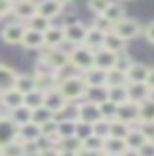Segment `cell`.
<instances>
[{"label":"cell","instance_id":"1","mask_svg":"<svg viewBox=\"0 0 154 156\" xmlns=\"http://www.w3.org/2000/svg\"><path fill=\"white\" fill-rule=\"evenodd\" d=\"M57 90L61 92L62 96H65V100L68 101V104H78V101H82L86 98V92H88V86H86L82 74H72L68 78H65V80H61L59 84H57Z\"/></svg>","mask_w":154,"mask_h":156},{"label":"cell","instance_id":"2","mask_svg":"<svg viewBox=\"0 0 154 156\" xmlns=\"http://www.w3.org/2000/svg\"><path fill=\"white\" fill-rule=\"evenodd\" d=\"M68 58H70V66L74 70H78L80 74L94 66V51H90L84 45H74V49L68 53Z\"/></svg>","mask_w":154,"mask_h":156},{"label":"cell","instance_id":"3","mask_svg":"<svg viewBox=\"0 0 154 156\" xmlns=\"http://www.w3.org/2000/svg\"><path fill=\"white\" fill-rule=\"evenodd\" d=\"M41 61H45L47 65H51L53 70H59V68L70 66V58H68V51L61 47H43L41 49Z\"/></svg>","mask_w":154,"mask_h":156},{"label":"cell","instance_id":"4","mask_svg":"<svg viewBox=\"0 0 154 156\" xmlns=\"http://www.w3.org/2000/svg\"><path fill=\"white\" fill-rule=\"evenodd\" d=\"M43 105L55 113V119H61L62 113L66 111V107H68V101L65 100V96H62L57 88H53V90L43 94Z\"/></svg>","mask_w":154,"mask_h":156},{"label":"cell","instance_id":"5","mask_svg":"<svg viewBox=\"0 0 154 156\" xmlns=\"http://www.w3.org/2000/svg\"><path fill=\"white\" fill-rule=\"evenodd\" d=\"M111 31H113L117 37H121L123 41H131V39H135L138 33L142 31V27H141V23H138L137 20L123 18V20H119V22L113 23Z\"/></svg>","mask_w":154,"mask_h":156},{"label":"cell","instance_id":"6","mask_svg":"<svg viewBox=\"0 0 154 156\" xmlns=\"http://www.w3.org/2000/svg\"><path fill=\"white\" fill-rule=\"evenodd\" d=\"M74 119L76 121H82V123H90L92 125L94 121L100 119V109H98V104H94V101L90 100H84L78 101V104H74Z\"/></svg>","mask_w":154,"mask_h":156},{"label":"cell","instance_id":"7","mask_svg":"<svg viewBox=\"0 0 154 156\" xmlns=\"http://www.w3.org/2000/svg\"><path fill=\"white\" fill-rule=\"evenodd\" d=\"M86 31L88 27L84 26L78 20H70L66 26H62V33H65V43H70V45H82Z\"/></svg>","mask_w":154,"mask_h":156},{"label":"cell","instance_id":"8","mask_svg":"<svg viewBox=\"0 0 154 156\" xmlns=\"http://www.w3.org/2000/svg\"><path fill=\"white\" fill-rule=\"evenodd\" d=\"M23 33H26V26H23V22H18V20H16V22L6 23V26L2 27V31H0V35H2V39L8 43V45H20Z\"/></svg>","mask_w":154,"mask_h":156},{"label":"cell","instance_id":"9","mask_svg":"<svg viewBox=\"0 0 154 156\" xmlns=\"http://www.w3.org/2000/svg\"><path fill=\"white\" fill-rule=\"evenodd\" d=\"M12 14L18 18V22H26V20H30L31 16L37 14V2L35 0H14Z\"/></svg>","mask_w":154,"mask_h":156},{"label":"cell","instance_id":"10","mask_svg":"<svg viewBox=\"0 0 154 156\" xmlns=\"http://www.w3.org/2000/svg\"><path fill=\"white\" fill-rule=\"evenodd\" d=\"M115 119L133 125L135 121H138V104H135V101H131V100L119 104L117 111H115Z\"/></svg>","mask_w":154,"mask_h":156},{"label":"cell","instance_id":"11","mask_svg":"<svg viewBox=\"0 0 154 156\" xmlns=\"http://www.w3.org/2000/svg\"><path fill=\"white\" fill-rule=\"evenodd\" d=\"M115 61H117V53L115 51H109V49H98V51H94V66L96 68H102V70H111L115 68Z\"/></svg>","mask_w":154,"mask_h":156},{"label":"cell","instance_id":"12","mask_svg":"<svg viewBox=\"0 0 154 156\" xmlns=\"http://www.w3.org/2000/svg\"><path fill=\"white\" fill-rule=\"evenodd\" d=\"M18 139V125L10 119L8 113H0V146Z\"/></svg>","mask_w":154,"mask_h":156},{"label":"cell","instance_id":"13","mask_svg":"<svg viewBox=\"0 0 154 156\" xmlns=\"http://www.w3.org/2000/svg\"><path fill=\"white\" fill-rule=\"evenodd\" d=\"M20 105H23V94H20L16 88L6 90V92L0 94V107L6 109V113L12 111V109H16V107H20Z\"/></svg>","mask_w":154,"mask_h":156},{"label":"cell","instance_id":"14","mask_svg":"<svg viewBox=\"0 0 154 156\" xmlns=\"http://www.w3.org/2000/svg\"><path fill=\"white\" fill-rule=\"evenodd\" d=\"M127 96L135 104H142L144 100L152 96V92L146 86V82H135V84H127Z\"/></svg>","mask_w":154,"mask_h":156},{"label":"cell","instance_id":"15","mask_svg":"<svg viewBox=\"0 0 154 156\" xmlns=\"http://www.w3.org/2000/svg\"><path fill=\"white\" fill-rule=\"evenodd\" d=\"M148 72H150V66L141 65V62H133L131 66L125 70V80L127 84H135V82H146Z\"/></svg>","mask_w":154,"mask_h":156},{"label":"cell","instance_id":"16","mask_svg":"<svg viewBox=\"0 0 154 156\" xmlns=\"http://www.w3.org/2000/svg\"><path fill=\"white\" fill-rule=\"evenodd\" d=\"M61 12H62V6L57 0H39L37 2V16L55 20L57 16H61Z\"/></svg>","mask_w":154,"mask_h":156},{"label":"cell","instance_id":"17","mask_svg":"<svg viewBox=\"0 0 154 156\" xmlns=\"http://www.w3.org/2000/svg\"><path fill=\"white\" fill-rule=\"evenodd\" d=\"M20 45L26 47V49H31V51H41V49L45 47V43H43V33L26 27V33H23Z\"/></svg>","mask_w":154,"mask_h":156},{"label":"cell","instance_id":"18","mask_svg":"<svg viewBox=\"0 0 154 156\" xmlns=\"http://www.w3.org/2000/svg\"><path fill=\"white\" fill-rule=\"evenodd\" d=\"M82 78L86 82V86L88 88H102L105 86V70H102V68H88L86 72H82Z\"/></svg>","mask_w":154,"mask_h":156},{"label":"cell","instance_id":"19","mask_svg":"<svg viewBox=\"0 0 154 156\" xmlns=\"http://www.w3.org/2000/svg\"><path fill=\"white\" fill-rule=\"evenodd\" d=\"M103 37H105V33H103V31H98L96 27L90 26V27H88V31H86V37H84L82 45H84V47H88L90 51H98V49H102V47H103Z\"/></svg>","mask_w":154,"mask_h":156},{"label":"cell","instance_id":"20","mask_svg":"<svg viewBox=\"0 0 154 156\" xmlns=\"http://www.w3.org/2000/svg\"><path fill=\"white\" fill-rule=\"evenodd\" d=\"M43 43H45V47H61L62 43H65L62 27L51 26L47 31H43Z\"/></svg>","mask_w":154,"mask_h":156},{"label":"cell","instance_id":"21","mask_svg":"<svg viewBox=\"0 0 154 156\" xmlns=\"http://www.w3.org/2000/svg\"><path fill=\"white\" fill-rule=\"evenodd\" d=\"M16 76H18V72L14 68L6 66V65H0V94L6 90H12L14 82H16Z\"/></svg>","mask_w":154,"mask_h":156},{"label":"cell","instance_id":"22","mask_svg":"<svg viewBox=\"0 0 154 156\" xmlns=\"http://www.w3.org/2000/svg\"><path fill=\"white\" fill-rule=\"evenodd\" d=\"M39 135H41L39 125H35L33 121H27V123L18 127V140L20 143H23V140H35Z\"/></svg>","mask_w":154,"mask_h":156},{"label":"cell","instance_id":"23","mask_svg":"<svg viewBox=\"0 0 154 156\" xmlns=\"http://www.w3.org/2000/svg\"><path fill=\"white\" fill-rule=\"evenodd\" d=\"M105 98H107L109 101H113L115 105L127 101L129 100V96H127V84H123V86H105Z\"/></svg>","mask_w":154,"mask_h":156},{"label":"cell","instance_id":"24","mask_svg":"<svg viewBox=\"0 0 154 156\" xmlns=\"http://www.w3.org/2000/svg\"><path fill=\"white\" fill-rule=\"evenodd\" d=\"M125 146H127V148H131V150H138L141 148V146L146 143V136H144L141 131L137 129V127H131V129H129V133L125 135Z\"/></svg>","mask_w":154,"mask_h":156},{"label":"cell","instance_id":"25","mask_svg":"<svg viewBox=\"0 0 154 156\" xmlns=\"http://www.w3.org/2000/svg\"><path fill=\"white\" fill-rule=\"evenodd\" d=\"M76 119L74 117H61L57 119V136H74Z\"/></svg>","mask_w":154,"mask_h":156},{"label":"cell","instance_id":"26","mask_svg":"<svg viewBox=\"0 0 154 156\" xmlns=\"http://www.w3.org/2000/svg\"><path fill=\"white\" fill-rule=\"evenodd\" d=\"M57 150H66V152H78L80 148H82V140H78L76 136H61V139H57Z\"/></svg>","mask_w":154,"mask_h":156},{"label":"cell","instance_id":"27","mask_svg":"<svg viewBox=\"0 0 154 156\" xmlns=\"http://www.w3.org/2000/svg\"><path fill=\"white\" fill-rule=\"evenodd\" d=\"M14 88L20 94H27V92L35 90V76L33 74H18L16 82H14Z\"/></svg>","mask_w":154,"mask_h":156},{"label":"cell","instance_id":"28","mask_svg":"<svg viewBox=\"0 0 154 156\" xmlns=\"http://www.w3.org/2000/svg\"><path fill=\"white\" fill-rule=\"evenodd\" d=\"M23 26H26L27 29H33V31H39V33H43V31H47L53 23H51V20H47V18H43V16H31L30 20H26L23 22Z\"/></svg>","mask_w":154,"mask_h":156},{"label":"cell","instance_id":"29","mask_svg":"<svg viewBox=\"0 0 154 156\" xmlns=\"http://www.w3.org/2000/svg\"><path fill=\"white\" fill-rule=\"evenodd\" d=\"M102 16H103L105 20H109L111 23H115V22H119V20L125 18V8H123L119 2H113V0H111V4H109V6L103 10Z\"/></svg>","mask_w":154,"mask_h":156},{"label":"cell","instance_id":"30","mask_svg":"<svg viewBox=\"0 0 154 156\" xmlns=\"http://www.w3.org/2000/svg\"><path fill=\"white\" fill-rule=\"evenodd\" d=\"M125 148H127V146H125L123 139L107 136V139H103V150L102 152H105V154H121Z\"/></svg>","mask_w":154,"mask_h":156},{"label":"cell","instance_id":"31","mask_svg":"<svg viewBox=\"0 0 154 156\" xmlns=\"http://www.w3.org/2000/svg\"><path fill=\"white\" fill-rule=\"evenodd\" d=\"M8 115H10V119L18 127L23 125V123H27V121H31V109H27L26 105H20V107H16V109L8 111Z\"/></svg>","mask_w":154,"mask_h":156},{"label":"cell","instance_id":"32","mask_svg":"<svg viewBox=\"0 0 154 156\" xmlns=\"http://www.w3.org/2000/svg\"><path fill=\"white\" fill-rule=\"evenodd\" d=\"M125 43H127V41H123L121 37H117L113 31L105 33V37H103V47L109 49V51H115V53L125 51Z\"/></svg>","mask_w":154,"mask_h":156},{"label":"cell","instance_id":"33","mask_svg":"<svg viewBox=\"0 0 154 156\" xmlns=\"http://www.w3.org/2000/svg\"><path fill=\"white\" fill-rule=\"evenodd\" d=\"M138 121H154V98L150 96L138 104Z\"/></svg>","mask_w":154,"mask_h":156},{"label":"cell","instance_id":"34","mask_svg":"<svg viewBox=\"0 0 154 156\" xmlns=\"http://www.w3.org/2000/svg\"><path fill=\"white\" fill-rule=\"evenodd\" d=\"M51 119H55V113L49 111L45 105H39V107H35V109H31V121L35 125H43Z\"/></svg>","mask_w":154,"mask_h":156},{"label":"cell","instance_id":"35","mask_svg":"<svg viewBox=\"0 0 154 156\" xmlns=\"http://www.w3.org/2000/svg\"><path fill=\"white\" fill-rule=\"evenodd\" d=\"M131 125L123 123L119 119H111L109 121V136H115V139H125V135L129 133Z\"/></svg>","mask_w":154,"mask_h":156},{"label":"cell","instance_id":"36","mask_svg":"<svg viewBox=\"0 0 154 156\" xmlns=\"http://www.w3.org/2000/svg\"><path fill=\"white\" fill-rule=\"evenodd\" d=\"M23 105L27 109H35V107L43 105V94L39 90H31L27 94H23Z\"/></svg>","mask_w":154,"mask_h":156},{"label":"cell","instance_id":"37","mask_svg":"<svg viewBox=\"0 0 154 156\" xmlns=\"http://www.w3.org/2000/svg\"><path fill=\"white\" fill-rule=\"evenodd\" d=\"M123 84H127L125 72L117 70V68H111L105 72V86H123Z\"/></svg>","mask_w":154,"mask_h":156},{"label":"cell","instance_id":"38","mask_svg":"<svg viewBox=\"0 0 154 156\" xmlns=\"http://www.w3.org/2000/svg\"><path fill=\"white\" fill-rule=\"evenodd\" d=\"M53 88H57V80H55L53 74H49V76H35V90H39L41 94L53 90Z\"/></svg>","mask_w":154,"mask_h":156},{"label":"cell","instance_id":"39","mask_svg":"<svg viewBox=\"0 0 154 156\" xmlns=\"http://www.w3.org/2000/svg\"><path fill=\"white\" fill-rule=\"evenodd\" d=\"M0 154H2V156H23L22 143L18 139H14V140H10V143L2 144V146H0Z\"/></svg>","mask_w":154,"mask_h":156},{"label":"cell","instance_id":"40","mask_svg":"<svg viewBox=\"0 0 154 156\" xmlns=\"http://www.w3.org/2000/svg\"><path fill=\"white\" fill-rule=\"evenodd\" d=\"M82 148L90 150V152H102L103 150V139H100V136H96L92 133L90 136H86V139L82 140Z\"/></svg>","mask_w":154,"mask_h":156},{"label":"cell","instance_id":"41","mask_svg":"<svg viewBox=\"0 0 154 156\" xmlns=\"http://www.w3.org/2000/svg\"><path fill=\"white\" fill-rule=\"evenodd\" d=\"M98 109H100V117H103V119H107V121L115 119V111H117V105H115L113 101H109L107 98H105L103 101H100V104H98Z\"/></svg>","mask_w":154,"mask_h":156},{"label":"cell","instance_id":"42","mask_svg":"<svg viewBox=\"0 0 154 156\" xmlns=\"http://www.w3.org/2000/svg\"><path fill=\"white\" fill-rule=\"evenodd\" d=\"M92 133L96 136H100V139H107L109 136V121L103 119V117H100L98 121L92 123Z\"/></svg>","mask_w":154,"mask_h":156},{"label":"cell","instance_id":"43","mask_svg":"<svg viewBox=\"0 0 154 156\" xmlns=\"http://www.w3.org/2000/svg\"><path fill=\"white\" fill-rule=\"evenodd\" d=\"M131 127H137V129L146 136V140H150L154 136V121H135Z\"/></svg>","mask_w":154,"mask_h":156},{"label":"cell","instance_id":"44","mask_svg":"<svg viewBox=\"0 0 154 156\" xmlns=\"http://www.w3.org/2000/svg\"><path fill=\"white\" fill-rule=\"evenodd\" d=\"M133 65V58H131V55H129L127 51H121V53H117V61H115V68L117 70H121V72H125L129 66Z\"/></svg>","mask_w":154,"mask_h":156},{"label":"cell","instance_id":"45","mask_svg":"<svg viewBox=\"0 0 154 156\" xmlns=\"http://www.w3.org/2000/svg\"><path fill=\"white\" fill-rule=\"evenodd\" d=\"M86 100L94 101V104L103 101L105 100V86H102V88H88V92H86Z\"/></svg>","mask_w":154,"mask_h":156},{"label":"cell","instance_id":"46","mask_svg":"<svg viewBox=\"0 0 154 156\" xmlns=\"http://www.w3.org/2000/svg\"><path fill=\"white\" fill-rule=\"evenodd\" d=\"M92 135V125L90 123H82V121H76V129H74V136L78 140H84L86 136Z\"/></svg>","mask_w":154,"mask_h":156},{"label":"cell","instance_id":"47","mask_svg":"<svg viewBox=\"0 0 154 156\" xmlns=\"http://www.w3.org/2000/svg\"><path fill=\"white\" fill-rule=\"evenodd\" d=\"M92 27H96L98 31H103V33H109L111 31V27H113V23L109 22V20H105L102 14L100 16H96L94 18V23H92Z\"/></svg>","mask_w":154,"mask_h":156},{"label":"cell","instance_id":"48","mask_svg":"<svg viewBox=\"0 0 154 156\" xmlns=\"http://www.w3.org/2000/svg\"><path fill=\"white\" fill-rule=\"evenodd\" d=\"M39 131H41V135H45V136L59 139V136H57V119H51V121H47V123L39 125Z\"/></svg>","mask_w":154,"mask_h":156},{"label":"cell","instance_id":"49","mask_svg":"<svg viewBox=\"0 0 154 156\" xmlns=\"http://www.w3.org/2000/svg\"><path fill=\"white\" fill-rule=\"evenodd\" d=\"M111 4V0H88V8L92 10L96 16H100V14H103V10Z\"/></svg>","mask_w":154,"mask_h":156},{"label":"cell","instance_id":"50","mask_svg":"<svg viewBox=\"0 0 154 156\" xmlns=\"http://www.w3.org/2000/svg\"><path fill=\"white\" fill-rule=\"evenodd\" d=\"M53 68H51V65H47L45 61H37L35 62V68H33V76H49V74H53Z\"/></svg>","mask_w":154,"mask_h":156},{"label":"cell","instance_id":"51","mask_svg":"<svg viewBox=\"0 0 154 156\" xmlns=\"http://www.w3.org/2000/svg\"><path fill=\"white\" fill-rule=\"evenodd\" d=\"M22 150H23V156H37L39 154V148H37L35 140H23Z\"/></svg>","mask_w":154,"mask_h":156},{"label":"cell","instance_id":"52","mask_svg":"<svg viewBox=\"0 0 154 156\" xmlns=\"http://www.w3.org/2000/svg\"><path fill=\"white\" fill-rule=\"evenodd\" d=\"M137 152H138V156H154V144L150 143V140H146Z\"/></svg>","mask_w":154,"mask_h":156},{"label":"cell","instance_id":"53","mask_svg":"<svg viewBox=\"0 0 154 156\" xmlns=\"http://www.w3.org/2000/svg\"><path fill=\"white\" fill-rule=\"evenodd\" d=\"M12 2L14 0H0V18H6L12 14Z\"/></svg>","mask_w":154,"mask_h":156},{"label":"cell","instance_id":"54","mask_svg":"<svg viewBox=\"0 0 154 156\" xmlns=\"http://www.w3.org/2000/svg\"><path fill=\"white\" fill-rule=\"evenodd\" d=\"M141 33H144V37H146V41H148V43H152V45H154V22H150V23H148V26L144 27Z\"/></svg>","mask_w":154,"mask_h":156},{"label":"cell","instance_id":"55","mask_svg":"<svg viewBox=\"0 0 154 156\" xmlns=\"http://www.w3.org/2000/svg\"><path fill=\"white\" fill-rule=\"evenodd\" d=\"M37 156H59V150H57V146H49V148L41 150Z\"/></svg>","mask_w":154,"mask_h":156},{"label":"cell","instance_id":"56","mask_svg":"<svg viewBox=\"0 0 154 156\" xmlns=\"http://www.w3.org/2000/svg\"><path fill=\"white\" fill-rule=\"evenodd\" d=\"M146 86L150 88V92L154 94V68H150V72H148V78H146Z\"/></svg>","mask_w":154,"mask_h":156},{"label":"cell","instance_id":"57","mask_svg":"<svg viewBox=\"0 0 154 156\" xmlns=\"http://www.w3.org/2000/svg\"><path fill=\"white\" fill-rule=\"evenodd\" d=\"M74 156H102V152H90V150L80 148V150H78V152H76Z\"/></svg>","mask_w":154,"mask_h":156},{"label":"cell","instance_id":"58","mask_svg":"<svg viewBox=\"0 0 154 156\" xmlns=\"http://www.w3.org/2000/svg\"><path fill=\"white\" fill-rule=\"evenodd\" d=\"M119 156H138V152H137V150H131V148H125Z\"/></svg>","mask_w":154,"mask_h":156},{"label":"cell","instance_id":"59","mask_svg":"<svg viewBox=\"0 0 154 156\" xmlns=\"http://www.w3.org/2000/svg\"><path fill=\"white\" fill-rule=\"evenodd\" d=\"M59 156H74V152H66V150H59Z\"/></svg>","mask_w":154,"mask_h":156},{"label":"cell","instance_id":"60","mask_svg":"<svg viewBox=\"0 0 154 156\" xmlns=\"http://www.w3.org/2000/svg\"><path fill=\"white\" fill-rule=\"evenodd\" d=\"M57 2H59V4H61V6H65V4H70V2H72V0H57Z\"/></svg>","mask_w":154,"mask_h":156},{"label":"cell","instance_id":"61","mask_svg":"<svg viewBox=\"0 0 154 156\" xmlns=\"http://www.w3.org/2000/svg\"><path fill=\"white\" fill-rule=\"evenodd\" d=\"M102 156H119V154H105V152H102Z\"/></svg>","mask_w":154,"mask_h":156},{"label":"cell","instance_id":"62","mask_svg":"<svg viewBox=\"0 0 154 156\" xmlns=\"http://www.w3.org/2000/svg\"><path fill=\"white\" fill-rule=\"evenodd\" d=\"M150 143H152V144H154V136H152V139H150Z\"/></svg>","mask_w":154,"mask_h":156},{"label":"cell","instance_id":"63","mask_svg":"<svg viewBox=\"0 0 154 156\" xmlns=\"http://www.w3.org/2000/svg\"><path fill=\"white\" fill-rule=\"evenodd\" d=\"M0 156H2V154H0Z\"/></svg>","mask_w":154,"mask_h":156}]
</instances>
